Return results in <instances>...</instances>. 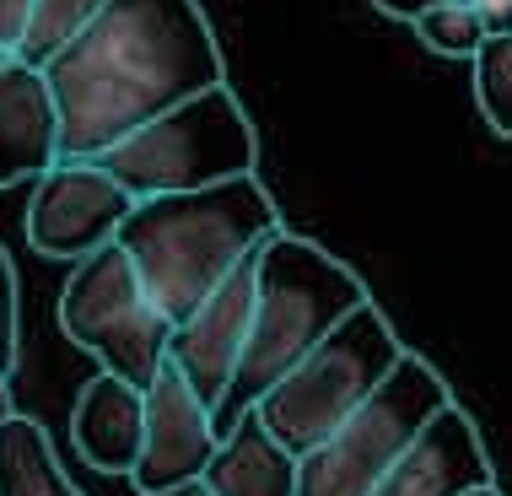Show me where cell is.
<instances>
[{"instance_id": "cell-1", "label": "cell", "mask_w": 512, "mask_h": 496, "mask_svg": "<svg viewBox=\"0 0 512 496\" xmlns=\"http://www.w3.org/2000/svg\"><path fill=\"white\" fill-rule=\"evenodd\" d=\"M60 103V162H98L130 130L227 81L200 0H108L44 65Z\"/></svg>"}, {"instance_id": "cell-2", "label": "cell", "mask_w": 512, "mask_h": 496, "mask_svg": "<svg viewBox=\"0 0 512 496\" xmlns=\"http://www.w3.org/2000/svg\"><path fill=\"white\" fill-rule=\"evenodd\" d=\"M275 232H281V211L270 189L259 184V173H243L211 189H189V195L135 200V211L119 227V248L135 259L151 302L173 324H184Z\"/></svg>"}, {"instance_id": "cell-3", "label": "cell", "mask_w": 512, "mask_h": 496, "mask_svg": "<svg viewBox=\"0 0 512 496\" xmlns=\"http://www.w3.org/2000/svg\"><path fill=\"white\" fill-rule=\"evenodd\" d=\"M367 297V281L329 248H318L302 232H275L259 248V286H254V329H248L243 367L232 378V394L216 410V432H227L243 410H254L275 383L292 372L324 335L351 319Z\"/></svg>"}, {"instance_id": "cell-4", "label": "cell", "mask_w": 512, "mask_h": 496, "mask_svg": "<svg viewBox=\"0 0 512 496\" xmlns=\"http://www.w3.org/2000/svg\"><path fill=\"white\" fill-rule=\"evenodd\" d=\"M130 189L135 200L151 195H189V189H211L227 178H243L259 168V135L248 124L238 92L221 87L200 92V98L168 108L141 130H130L119 146L98 157Z\"/></svg>"}, {"instance_id": "cell-5", "label": "cell", "mask_w": 512, "mask_h": 496, "mask_svg": "<svg viewBox=\"0 0 512 496\" xmlns=\"http://www.w3.org/2000/svg\"><path fill=\"white\" fill-rule=\"evenodd\" d=\"M399 356H405V346H399L394 324L383 319L378 302H362L335 335L318 340V346L259 399L254 416L270 426L275 443L292 448L302 459V453H313L345 416H356V410L378 394V383L399 367Z\"/></svg>"}, {"instance_id": "cell-6", "label": "cell", "mask_w": 512, "mask_h": 496, "mask_svg": "<svg viewBox=\"0 0 512 496\" xmlns=\"http://www.w3.org/2000/svg\"><path fill=\"white\" fill-rule=\"evenodd\" d=\"M442 405H453L442 372L426 356L405 351L378 394L297 459V496H372Z\"/></svg>"}, {"instance_id": "cell-7", "label": "cell", "mask_w": 512, "mask_h": 496, "mask_svg": "<svg viewBox=\"0 0 512 496\" xmlns=\"http://www.w3.org/2000/svg\"><path fill=\"white\" fill-rule=\"evenodd\" d=\"M60 329L76 351L98 362V372H114L135 389H151L173 340V319L151 302L141 270L119 243L71 265V281L60 292Z\"/></svg>"}, {"instance_id": "cell-8", "label": "cell", "mask_w": 512, "mask_h": 496, "mask_svg": "<svg viewBox=\"0 0 512 496\" xmlns=\"http://www.w3.org/2000/svg\"><path fill=\"white\" fill-rule=\"evenodd\" d=\"M135 195L98 162H54L27 200V243L44 259H87L119 243Z\"/></svg>"}, {"instance_id": "cell-9", "label": "cell", "mask_w": 512, "mask_h": 496, "mask_svg": "<svg viewBox=\"0 0 512 496\" xmlns=\"http://www.w3.org/2000/svg\"><path fill=\"white\" fill-rule=\"evenodd\" d=\"M254 286H259V254H248L184 324H173L168 362L211 405V416L221 410V399L232 394V378L243 367L248 329H254Z\"/></svg>"}, {"instance_id": "cell-10", "label": "cell", "mask_w": 512, "mask_h": 496, "mask_svg": "<svg viewBox=\"0 0 512 496\" xmlns=\"http://www.w3.org/2000/svg\"><path fill=\"white\" fill-rule=\"evenodd\" d=\"M216 448H221V432L211 405L189 389V378L173 362H162V372L146 389V437H141V459L130 470L135 491L151 496V491L189 486V480L211 470Z\"/></svg>"}, {"instance_id": "cell-11", "label": "cell", "mask_w": 512, "mask_h": 496, "mask_svg": "<svg viewBox=\"0 0 512 496\" xmlns=\"http://www.w3.org/2000/svg\"><path fill=\"white\" fill-rule=\"evenodd\" d=\"M486 486H496V475L480 426L469 421L464 405H442L372 496H469Z\"/></svg>"}, {"instance_id": "cell-12", "label": "cell", "mask_w": 512, "mask_h": 496, "mask_svg": "<svg viewBox=\"0 0 512 496\" xmlns=\"http://www.w3.org/2000/svg\"><path fill=\"white\" fill-rule=\"evenodd\" d=\"M60 162V103L27 60H0V189L38 184Z\"/></svg>"}, {"instance_id": "cell-13", "label": "cell", "mask_w": 512, "mask_h": 496, "mask_svg": "<svg viewBox=\"0 0 512 496\" xmlns=\"http://www.w3.org/2000/svg\"><path fill=\"white\" fill-rule=\"evenodd\" d=\"M71 437L92 470L130 475L135 459H141V437H146V389L114 378V372L87 378L71 410Z\"/></svg>"}, {"instance_id": "cell-14", "label": "cell", "mask_w": 512, "mask_h": 496, "mask_svg": "<svg viewBox=\"0 0 512 496\" xmlns=\"http://www.w3.org/2000/svg\"><path fill=\"white\" fill-rule=\"evenodd\" d=\"M200 480L211 496H297V453L275 443L254 410H243L221 432V448Z\"/></svg>"}, {"instance_id": "cell-15", "label": "cell", "mask_w": 512, "mask_h": 496, "mask_svg": "<svg viewBox=\"0 0 512 496\" xmlns=\"http://www.w3.org/2000/svg\"><path fill=\"white\" fill-rule=\"evenodd\" d=\"M0 496H81L33 416L0 421Z\"/></svg>"}, {"instance_id": "cell-16", "label": "cell", "mask_w": 512, "mask_h": 496, "mask_svg": "<svg viewBox=\"0 0 512 496\" xmlns=\"http://www.w3.org/2000/svg\"><path fill=\"white\" fill-rule=\"evenodd\" d=\"M103 6H108V0H33V17H27V38H22L17 60H27V65L44 71L54 54L71 49L76 38L98 22Z\"/></svg>"}, {"instance_id": "cell-17", "label": "cell", "mask_w": 512, "mask_h": 496, "mask_svg": "<svg viewBox=\"0 0 512 496\" xmlns=\"http://www.w3.org/2000/svg\"><path fill=\"white\" fill-rule=\"evenodd\" d=\"M469 65H475V103H480V114H486V124L496 135H507V141H512V33L486 38Z\"/></svg>"}, {"instance_id": "cell-18", "label": "cell", "mask_w": 512, "mask_h": 496, "mask_svg": "<svg viewBox=\"0 0 512 496\" xmlns=\"http://www.w3.org/2000/svg\"><path fill=\"white\" fill-rule=\"evenodd\" d=\"M415 33H421V44L432 49V54H442V60H475L480 54V44H486V22L475 17V6H437V11H426L421 22H410Z\"/></svg>"}, {"instance_id": "cell-19", "label": "cell", "mask_w": 512, "mask_h": 496, "mask_svg": "<svg viewBox=\"0 0 512 496\" xmlns=\"http://www.w3.org/2000/svg\"><path fill=\"white\" fill-rule=\"evenodd\" d=\"M0 372H17V270L11 254L0 248Z\"/></svg>"}, {"instance_id": "cell-20", "label": "cell", "mask_w": 512, "mask_h": 496, "mask_svg": "<svg viewBox=\"0 0 512 496\" xmlns=\"http://www.w3.org/2000/svg\"><path fill=\"white\" fill-rule=\"evenodd\" d=\"M27 17H33V0H0V60H11L22 49Z\"/></svg>"}, {"instance_id": "cell-21", "label": "cell", "mask_w": 512, "mask_h": 496, "mask_svg": "<svg viewBox=\"0 0 512 496\" xmlns=\"http://www.w3.org/2000/svg\"><path fill=\"white\" fill-rule=\"evenodd\" d=\"M372 6H378L383 17H399V22H421L426 11H437V6H464V0H372Z\"/></svg>"}, {"instance_id": "cell-22", "label": "cell", "mask_w": 512, "mask_h": 496, "mask_svg": "<svg viewBox=\"0 0 512 496\" xmlns=\"http://www.w3.org/2000/svg\"><path fill=\"white\" fill-rule=\"evenodd\" d=\"M469 6H475V17L486 22V33H491V38L512 33V0H469Z\"/></svg>"}, {"instance_id": "cell-23", "label": "cell", "mask_w": 512, "mask_h": 496, "mask_svg": "<svg viewBox=\"0 0 512 496\" xmlns=\"http://www.w3.org/2000/svg\"><path fill=\"white\" fill-rule=\"evenodd\" d=\"M151 496H211L205 480H189V486H173V491H151Z\"/></svg>"}, {"instance_id": "cell-24", "label": "cell", "mask_w": 512, "mask_h": 496, "mask_svg": "<svg viewBox=\"0 0 512 496\" xmlns=\"http://www.w3.org/2000/svg\"><path fill=\"white\" fill-rule=\"evenodd\" d=\"M17 410H11V383H6V372H0V421H11Z\"/></svg>"}, {"instance_id": "cell-25", "label": "cell", "mask_w": 512, "mask_h": 496, "mask_svg": "<svg viewBox=\"0 0 512 496\" xmlns=\"http://www.w3.org/2000/svg\"><path fill=\"white\" fill-rule=\"evenodd\" d=\"M469 496H502V491H496V486H486V491H469Z\"/></svg>"}]
</instances>
